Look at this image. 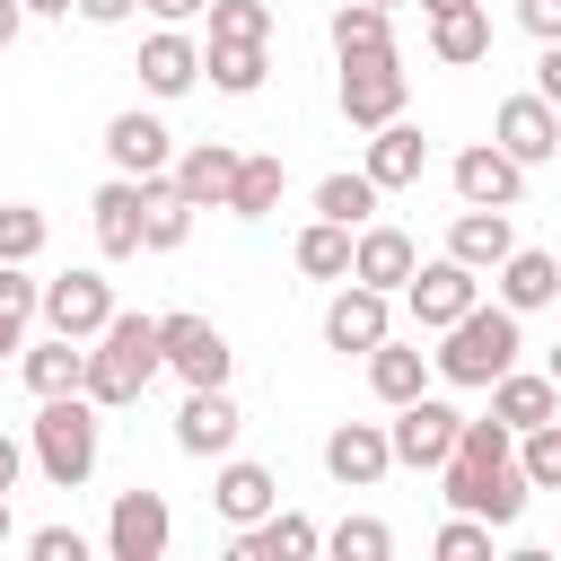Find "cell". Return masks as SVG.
<instances>
[{
    "label": "cell",
    "mask_w": 561,
    "mask_h": 561,
    "mask_svg": "<svg viewBox=\"0 0 561 561\" xmlns=\"http://www.w3.org/2000/svg\"><path fill=\"white\" fill-rule=\"evenodd\" d=\"M289 254H298L307 280H351V228H342V219H307Z\"/></svg>",
    "instance_id": "cell-33"
},
{
    "label": "cell",
    "mask_w": 561,
    "mask_h": 561,
    "mask_svg": "<svg viewBox=\"0 0 561 561\" xmlns=\"http://www.w3.org/2000/svg\"><path fill=\"white\" fill-rule=\"evenodd\" d=\"M96 447H105V421L88 394H44L35 430H26V465L53 482V491H79L96 473Z\"/></svg>",
    "instance_id": "cell-4"
},
{
    "label": "cell",
    "mask_w": 561,
    "mask_h": 561,
    "mask_svg": "<svg viewBox=\"0 0 561 561\" xmlns=\"http://www.w3.org/2000/svg\"><path fill=\"white\" fill-rule=\"evenodd\" d=\"M438 482H447V508H465V517H482V526H517V517H526L517 430H508V421H465L456 447H447V465H438Z\"/></svg>",
    "instance_id": "cell-1"
},
{
    "label": "cell",
    "mask_w": 561,
    "mask_h": 561,
    "mask_svg": "<svg viewBox=\"0 0 561 561\" xmlns=\"http://www.w3.org/2000/svg\"><path fill=\"white\" fill-rule=\"evenodd\" d=\"M377 202H386V193H377L368 175H324V184H316V219H342V228H368Z\"/></svg>",
    "instance_id": "cell-35"
},
{
    "label": "cell",
    "mask_w": 561,
    "mask_h": 561,
    "mask_svg": "<svg viewBox=\"0 0 561 561\" xmlns=\"http://www.w3.org/2000/svg\"><path fill=\"white\" fill-rule=\"evenodd\" d=\"M552 412H561V386H552L543 368H500V377H491V421L535 430V421H552Z\"/></svg>",
    "instance_id": "cell-26"
},
{
    "label": "cell",
    "mask_w": 561,
    "mask_h": 561,
    "mask_svg": "<svg viewBox=\"0 0 561 561\" xmlns=\"http://www.w3.org/2000/svg\"><path fill=\"white\" fill-rule=\"evenodd\" d=\"M508 245H517V219H508V210H473V202H465V210L447 219V254H456L465 272H500Z\"/></svg>",
    "instance_id": "cell-21"
},
{
    "label": "cell",
    "mask_w": 561,
    "mask_h": 561,
    "mask_svg": "<svg viewBox=\"0 0 561 561\" xmlns=\"http://www.w3.org/2000/svg\"><path fill=\"white\" fill-rule=\"evenodd\" d=\"M18 473H26V447L0 430V491H18Z\"/></svg>",
    "instance_id": "cell-47"
},
{
    "label": "cell",
    "mask_w": 561,
    "mask_h": 561,
    "mask_svg": "<svg viewBox=\"0 0 561 561\" xmlns=\"http://www.w3.org/2000/svg\"><path fill=\"white\" fill-rule=\"evenodd\" d=\"M535 96H543V105H561V44H543V53H535Z\"/></svg>",
    "instance_id": "cell-44"
},
{
    "label": "cell",
    "mask_w": 561,
    "mask_h": 561,
    "mask_svg": "<svg viewBox=\"0 0 561 561\" xmlns=\"http://www.w3.org/2000/svg\"><path fill=\"white\" fill-rule=\"evenodd\" d=\"M456 430H465V412H456V403H438V394H412V403H394V421H386V447H394V465H412V473H438V465H447V447H456Z\"/></svg>",
    "instance_id": "cell-7"
},
{
    "label": "cell",
    "mask_w": 561,
    "mask_h": 561,
    "mask_svg": "<svg viewBox=\"0 0 561 561\" xmlns=\"http://www.w3.org/2000/svg\"><path fill=\"white\" fill-rule=\"evenodd\" d=\"M18 342H26V333H9V324H0V359H9V351H18Z\"/></svg>",
    "instance_id": "cell-51"
},
{
    "label": "cell",
    "mask_w": 561,
    "mask_h": 561,
    "mask_svg": "<svg viewBox=\"0 0 561 561\" xmlns=\"http://www.w3.org/2000/svg\"><path fill=\"white\" fill-rule=\"evenodd\" d=\"M70 9H79V18H88V26H123V18H131V9H140V0H70Z\"/></svg>",
    "instance_id": "cell-45"
},
{
    "label": "cell",
    "mask_w": 561,
    "mask_h": 561,
    "mask_svg": "<svg viewBox=\"0 0 561 561\" xmlns=\"http://www.w3.org/2000/svg\"><path fill=\"white\" fill-rule=\"evenodd\" d=\"M35 307H44V280H26V263H0V324H9V333H26V324H35Z\"/></svg>",
    "instance_id": "cell-40"
},
{
    "label": "cell",
    "mask_w": 561,
    "mask_h": 561,
    "mask_svg": "<svg viewBox=\"0 0 561 561\" xmlns=\"http://www.w3.org/2000/svg\"><path fill=\"white\" fill-rule=\"evenodd\" d=\"M430 53H438L447 70H473V61H491V9L473 0V9H447V18H430Z\"/></svg>",
    "instance_id": "cell-30"
},
{
    "label": "cell",
    "mask_w": 561,
    "mask_h": 561,
    "mask_svg": "<svg viewBox=\"0 0 561 561\" xmlns=\"http://www.w3.org/2000/svg\"><path fill=\"white\" fill-rule=\"evenodd\" d=\"M368 9H403V0H368Z\"/></svg>",
    "instance_id": "cell-54"
},
{
    "label": "cell",
    "mask_w": 561,
    "mask_h": 561,
    "mask_svg": "<svg viewBox=\"0 0 561 561\" xmlns=\"http://www.w3.org/2000/svg\"><path fill=\"white\" fill-rule=\"evenodd\" d=\"M447 175H456V202H473V210H517V193H526V167L500 140H473Z\"/></svg>",
    "instance_id": "cell-12"
},
{
    "label": "cell",
    "mask_w": 561,
    "mask_h": 561,
    "mask_svg": "<svg viewBox=\"0 0 561 561\" xmlns=\"http://www.w3.org/2000/svg\"><path fill=\"white\" fill-rule=\"evenodd\" d=\"M26 18H70V0H18Z\"/></svg>",
    "instance_id": "cell-49"
},
{
    "label": "cell",
    "mask_w": 561,
    "mask_h": 561,
    "mask_svg": "<svg viewBox=\"0 0 561 561\" xmlns=\"http://www.w3.org/2000/svg\"><path fill=\"white\" fill-rule=\"evenodd\" d=\"M316 552H324V526L298 508H263L254 526H237V561H316Z\"/></svg>",
    "instance_id": "cell-19"
},
{
    "label": "cell",
    "mask_w": 561,
    "mask_h": 561,
    "mask_svg": "<svg viewBox=\"0 0 561 561\" xmlns=\"http://www.w3.org/2000/svg\"><path fill=\"white\" fill-rule=\"evenodd\" d=\"M447 9H473V0H421V18H447Z\"/></svg>",
    "instance_id": "cell-50"
},
{
    "label": "cell",
    "mask_w": 561,
    "mask_h": 561,
    "mask_svg": "<svg viewBox=\"0 0 561 561\" xmlns=\"http://www.w3.org/2000/svg\"><path fill=\"white\" fill-rule=\"evenodd\" d=\"M491 535H500V526H482V517H465V508H456V517L438 526V543H430V552H438V561H482V552H491Z\"/></svg>",
    "instance_id": "cell-41"
},
{
    "label": "cell",
    "mask_w": 561,
    "mask_h": 561,
    "mask_svg": "<svg viewBox=\"0 0 561 561\" xmlns=\"http://www.w3.org/2000/svg\"><path fill=\"white\" fill-rule=\"evenodd\" d=\"M210 508H219L228 526H254L263 508H280V482H272V465H245V456H228V465H219V482H210Z\"/></svg>",
    "instance_id": "cell-27"
},
{
    "label": "cell",
    "mask_w": 561,
    "mask_h": 561,
    "mask_svg": "<svg viewBox=\"0 0 561 561\" xmlns=\"http://www.w3.org/2000/svg\"><path fill=\"white\" fill-rule=\"evenodd\" d=\"M237 430H245V412L228 403V386H184V403H175V447L184 456H228Z\"/></svg>",
    "instance_id": "cell-14"
},
{
    "label": "cell",
    "mask_w": 561,
    "mask_h": 561,
    "mask_svg": "<svg viewBox=\"0 0 561 561\" xmlns=\"http://www.w3.org/2000/svg\"><path fill=\"white\" fill-rule=\"evenodd\" d=\"M491 140H500L517 167H543V158H561V105H543L535 88H526V96H500Z\"/></svg>",
    "instance_id": "cell-10"
},
{
    "label": "cell",
    "mask_w": 561,
    "mask_h": 561,
    "mask_svg": "<svg viewBox=\"0 0 561 561\" xmlns=\"http://www.w3.org/2000/svg\"><path fill=\"white\" fill-rule=\"evenodd\" d=\"M140 9H149V18H158V26H184V18H202V9H210V0H140Z\"/></svg>",
    "instance_id": "cell-46"
},
{
    "label": "cell",
    "mask_w": 561,
    "mask_h": 561,
    "mask_svg": "<svg viewBox=\"0 0 561 561\" xmlns=\"http://www.w3.org/2000/svg\"><path fill=\"white\" fill-rule=\"evenodd\" d=\"M491 289H500V307H517V316L561 307V263H552L543 245H508V263L491 272Z\"/></svg>",
    "instance_id": "cell-22"
},
{
    "label": "cell",
    "mask_w": 561,
    "mask_h": 561,
    "mask_svg": "<svg viewBox=\"0 0 561 561\" xmlns=\"http://www.w3.org/2000/svg\"><path fill=\"white\" fill-rule=\"evenodd\" d=\"M158 359L184 386H228V368H237V351H228V333L210 316H158Z\"/></svg>",
    "instance_id": "cell-8"
},
{
    "label": "cell",
    "mask_w": 561,
    "mask_h": 561,
    "mask_svg": "<svg viewBox=\"0 0 561 561\" xmlns=\"http://www.w3.org/2000/svg\"><path fill=\"white\" fill-rule=\"evenodd\" d=\"M517 26L535 44H561V0H517Z\"/></svg>",
    "instance_id": "cell-43"
},
{
    "label": "cell",
    "mask_w": 561,
    "mask_h": 561,
    "mask_svg": "<svg viewBox=\"0 0 561 561\" xmlns=\"http://www.w3.org/2000/svg\"><path fill=\"white\" fill-rule=\"evenodd\" d=\"M184 237H193V202H184L167 175H149V184H140V245H149V254H175Z\"/></svg>",
    "instance_id": "cell-31"
},
{
    "label": "cell",
    "mask_w": 561,
    "mask_h": 561,
    "mask_svg": "<svg viewBox=\"0 0 561 561\" xmlns=\"http://www.w3.org/2000/svg\"><path fill=\"white\" fill-rule=\"evenodd\" d=\"M324 552H333V561H386L394 535H386V517H342V526L324 535Z\"/></svg>",
    "instance_id": "cell-38"
},
{
    "label": "cell",
    "mask_w": 561,
    "mask_h": 561,
    "mask_svg": "<svg viewBox=\"0 0 561 561\" xmlns=\"http://www.w3.org/2000/svg\"><path fill=\"white\" fill-rule=\"evenodd\" d=\"M44 254V210L35 202H0V263H35Z\"/></svg>",
    "instance_id": "cell-39"
},
{
    "label": "cell",
    "mask_w": 561,
    "mask_h": 561,
    "mask_svg": "<svg viewBox=\"0 0 561 561\" xmlns=\"http://www.w3.org/2000/svg\"><path fill=\"white\" fill-rule=\"evenodd\" d=\"M18 377L35 386V403H44V394H79V377H88V342H70V333L18 342Z\"/></svg>",
    "instance_id": "cell-25"
},
{
    "label": "cell",
    "mask_w": 561,
    "mask_h": 561,
    "mask_svg": "<svg viewBox=\"0 0 561 561\" xmlns=\"http://www.w3.org/2000/svg\"><path fill=\"white\" fill-rule=\"evenodd\" d=\"M517 351H526V333H517V307H465L456 324H438V351H430V377H447V386H491L500 368H517Z\"/></svg>",
    "instance_id": "cell-3"
},
{
    "label": "cell",
    "mask_w": 561,
    "mask_h": 561,
    "mask_svg": "<svg viewBox=\"0 0 561 561\" xmlns=\"http://www.w3.org/2000/svg\"><path fill=\"white\" fill-rule=\"evenodd\" d=\"M105 158H114V175H140V184H149V175H167V167H175V131H167L158 114H140V105H131V114H114V123H105Z\"/></svg>",
    "instance_id": "cell-15"
},
{
    "label": "cell",
    "mask_w": 561,
    "mask_h": 561,
    "mask_svg": "<svg viewBox=\"0 0 561 561\" xmlns=\"http://www.w3.org/2000/svg\"><path fill=\"white\" fill-rule=\"evenodd\" d=\"M88 219H96V254H105V263L140 254V175H114V184H96Z\"/></svg>",
    "instance_id": "cell-24"
},
{
    "label": "cell",
    "mask_w": 561,
    "mask_h": 561,
    "mask_svg": "<svg viewBox=\"0 0 561 561\" xmlns=\"http://www.w3.org/2000/svg\"><path fill=\"white\" fill-rule=\"evenodd\" d=\"M131 70H140V88H149V96H184V88L202 79V44H193L184 26H158V35L140 44V61H131Z\"/></svg>",
    "instance_id": "cell-23"
},
{
    "label": "cell",
    "mask_w": 561,
    "mask_h": 561,
    "mask_svg": "<svg viewBox=\"0 0 561 561\" xmlns=\"http://www.w3.org/2000/svg\"><path fill=\"white\" fill-rule=\"evenodd\" d=\"M324 473H333L342 491H368V482H386V473H394L386 421H342V430L324 438Z\"/></svg>",
    "instance_id": "cell-17"
},
{
    "label": "cell",
    "mask_w": 561,
    "mask_h": 561,
    "mask_svg": "<svg viewBox=\"0 0 561 561\" xmlns=\"http://www.w3.org/2000/svg\"><path fill=\"white\" fill-rule=\"evenodd\" d=\"M280 184H289L280 149H245V158H237V184H228L219 210H237V219H272V210H280Z\"/></svg>",
    "instance_id": "cell-29"
},
{
    "label": "cell",
    "mask_w": 561,
    "mask_h": 561,
    "mask_svg": "<svg viewBox=\"0 0 561 561\" xmlns=\"http://www.w3.org/2000/svg\"><path fill=\"white\" fill-rule=\"evenodd\" d=\"M18 26H26V9H18V0H0V53L18 44Z\"/></svg>",
    "instance_id": "cell-48"
},
{
    "label": "cell",
    "mask_w": 561,
    "mask_h": 561,
    "mask_svg": "<svg viewBox=\"0 0 561 561\" xmlns=\"http://www.w3.org/2000/svg\"><path fill=\"white\" fill-rule=\"evenodd\" d=\"M202 70H210V88H219V96H254V88H263V70H272V44H210V53H202Z\"/></svg>",
    "instance_id": "cell-34"
},
{
    "label": "cell",
    "mask_w": 561,
    "mask_h": 561,
    "mask_svg": "<svg viewBox=\"0 0 561 561\" xmlns=\"http://www.w3.org/2000/svg\"><path fill=\"white\" fill-rule=\"evenodd\" d=\"M237 158H245V149H228V140H193V149H175L167 184H175L193 210H219V202H228V184H237Z\"/></svg>",
    "instance_id": "cell-20"
},
{
    "label": "cell",
    "mask_w": 561,
    "mask_h": 561,
    "mask_svg": "<svg viewBox=\"0 0 561 561\" xmlns=\"http://www.w3.org/2000/svg\"><path fill=\"white\" fill-rule=\"evenodd\" d=\"M403 96H412L403 53H359V61H342V123H351V131L394 123V114H403Z\"/></svg>",
    "instance_id": "cell-5"
},
{
    "label": "cell",
    "mask_w": 561,
    "mask_h": 561,
    "mask_svg": "<svg viewBox=\"0 0 561 561\" xmlns=\"http://www.w3.org/2000/svg\"><path fill=\"white\" fill-rule=\"evenodd\" d=\"M359 175L377 184V193H403V184H421L430 175V140H421V123H377L368 131V158H359Z\"/></svg>",
    "instance_id": "cell-16"
},
{
    "label": "cell",
    "mask_w": 561,
    "mask_h": 561,
    "mask_svg": "<svg viewBox=\"0 0 561 561\" xmlns=\"http://www.w3.org/2000/svg\"><path fill=\"white\" fill-rule=\"evenodd\" d=\"M44 333H70V342H96L105 333V316H114V280L96 272V263H70L61 280H44Z\"/></svg>",
    "instance_id": "cell-6"
},
{
    "label": "cell",
    "mask_w": 561,
    "mask_h": 561,
    "mask_svg": "<svg viewBox=\"0 0 561 561\" xmlns=\"http://www.w3.org/2000/svg\"><path fill=\"white\" fill-rule=\"evenodd\" d=\"M543 377H552V386H561V342H552V359H543Z\"/></svg>",
    "instance_id": "cell-52"
},
{
    "label": "cell",
    "mask_w": 561,
    "mask_h": 561,
    "mask_svg": "<svg viewBox=\"0 0 561 561\" xmlns=\"http://www.w3.org/2000/svg\"><path fill=\"white\" fill-rule=\"evenodd\" d=\"M473 298H482V272H465L456 254H438V263H412V280H403V307H412V324H421V333L456 324Z\"/></svg>",
    "instance_id": "cell-9"
},
{
    "label": "cell",
    "mask_w": 561,
    "mask_h": 561,
    "mask_svg": "<svg viewBox=\"0 0 561 561\" xmlns=\"http://www.w3.org/2000/svg\"><path fill=\"white\" fill-rule=\"evenodd\" d=\"M333 53H342V61H359V53H394V9L342 0V9H333Z\"/></svg>",
    "instance_id": "cell-32"
},
{
    "label": "cell",
    "mask_w": 561,
    "mask_h": 561,
    "mask_svg": "<svg viewBox=\"0 0 561 561\" xmlns=\"http://www.w3.org/2000/svg\"><path fill=\"white\" fill-rule=\"evenodd\" d=\"M412 263H421V245L403 237V228H386V219H368V228H351V280H368V289H403L412 280Z\"/></svg>",
    "instance_id": "cell-18"
},
{
    "label": "cell",
    "mask_w": 561,
    "mask_h": 561,
    "mask_svg": "<svg viewBox=\"0 0 561 561\" xmlns=\"http://www.w3.org/2000/svg\"><path fill=\"white\" fill-rule=\"evenodd\" d=\"M26 552H35V561H88V535H79V526H35Z\"/></svg>",
    "instance_id": "cell-42"
},
{
    "label": "cell",
    "mask_w": 561,
    "mask_h": 561,
    "mask_svg": "<svg viewBox=\"0 0 561 561\" xmlns=\"http://www.w3.org/2000/svg\"><path fill=\"white\" fill-rule=\"evenodd\" d=\"M167 535H175L167 491H114V517H105V552L114 561H158Z\"/></svg>",
    "instance_id": "cell-11"
},
{
    "label": "cell",
    "mask_w": 561,
    "mask_h": 561,
    "mask_svg": "<svg viewBox=\"0 0 561 561\" xmlns=\"http://www.w3.org/2000/svg\"><path fill=\"white\" fill-rule=\"evenodd\" d=\"M517 473H526V491H561V412L517 430Z\"/></svg>",
    "instance_id": "cell-36"
},
{
    "label": "cell",
    "mask_w": 561,
    "mask_h": 561,
    "mask_svg": "<svg viewBox=\"0 0 561 561\" xmlns=\"http://www.w3.org/2000/svg\"><path fill=\"white\" fill-rule=\"evenodd\" d=\"M167 359H158V316H105V333L88 342V377H79V394L96 403V412H131L140 394H149V377H158Z\"/></svg>",
    "instance_id": "cell-2"
},
{
    "label": "cell",
    "mask_w": 561,
    "mask_h": 561,
    "mask_svg": "<svg viewBox=\"0 0 561 561\" xmlns=\"http://www.w3.org/2000/svg\"><path fill=\"white\" fill-rule=\"evenodd\" d=\"M210 44H272V0H210Z\"/></svg>",
    "instance_id": "cell-37"
},
{
    "label": "cell",
    "mask_w": 561,
    "mask_h": 561,
    "mask_svg": "<svg viewBox=\"0 0 561 561\" xmlns=\"http://www.w3.org/2000/svg\"><path fill=\"white\" fill-rule=\"evenodd\" d=\"M386 333H394V307H386V289H368V280H342V289H333V307H324V342L368 359Z\"/></svg>",
    "instance_id": "cell-13"
},
{
    "label": "cell",
    "mask_w": 561,
    "mask_h": 561,
    "mask_svg": "<svg viewBox=\"0 0 561 561\" xmlns=\"http://www.w3.org/2000/svg\"><path fill=\"white\" fill-rule=\"evenodd\" d=\"M9 535H18V526H9V491H0V543H9Z\"/></svg>",
    "instance_id": "cell-53"
},
{
    "label": "cell",
    "mask_w": 561,
    "mask_h": 561,
    "mask_svg": "<svg viewBox=\"0 0 561 561\" xmlns=\"http://www.w3.org/2000/svg\"><path fill=\"white\" fill-rule=\"evenodd\" d=\"M368 394H377L386 412H394V403H412V394H430V351H412V342H394V333H386V342L368 351Z\"/></svg>",
    "instance_id": "cell-28"
}]
</instances>
